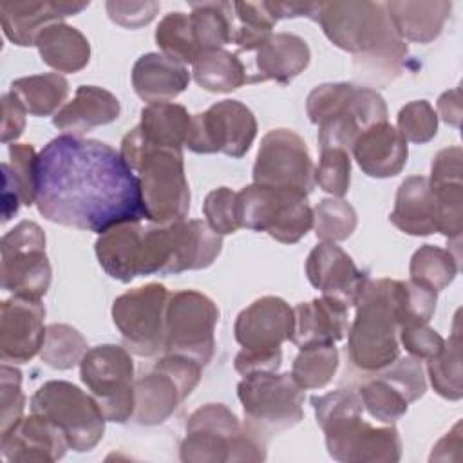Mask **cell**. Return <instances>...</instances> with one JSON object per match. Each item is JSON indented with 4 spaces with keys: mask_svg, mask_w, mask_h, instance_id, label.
I'll list each match as a JSON object with an SVG mask.
<instances>
[{
    "mask_svg": "<svg viewBox=\"0 0 463 463\" xmlns=\"http://www.w3.org/2000/svg\"><path fill=\"white\" fill-rule=\"evenodd\" d=\"M36 208L51 222L99 235L145 217L139 179L121 154L69 134L38 154Z\"/></svg>",
    "mask_w": 463,
    "mask_h": 463,
    "instance_id": "obj_1",
    "label": "cell"
},
{
    "mask_svg": "<svg viewBox=\"0 0 463 463\" xmlns=\"http://www.w3.org/2000/svg\"><path fill=\"white\" fill-rule=\"evenodd\" d=\"M315 22L329 42L354 54V74L371 85H385L402 71L407 43L398 36L385 4L320 2Z\"/></svg>",
    "mask_w": 463,
    "mask_h": 463,
    "instance_id": "obj_2",
    "label": "cell"
},
{
    "mask_svg": "<svg viewBox=\"0 0 463 463\" xmlns=\"http://www.w3.org/2000/svg\"><path fill=\"white\" fill-rule=\"evenodd\" d=\"M326 447L342 463H394L402 456L396 427H371L362 420V398L353 389H336L311 398Z\"/></svg>",
    "mask_w": 463,
    "mask_h": 463,
    "instance_id": "obj_3",
    "label": "cell"
},
{
    "mask_svg": "<svg viewBox=\"0 0 463 463\" xmlns=\"http://www.w3.org/2000/svg\"><path fill=\"white\" fill-rule=\"evenodd\" d=\"M119 154L139 179L145 219L161 226L184 221L190 210V188L183 152L146 146L130 130L121 141Z\"/></svg>",
    "mask_w": 463,
    "mask_h": 463,
    "instance_id": "obj_4",
    "label": "cell"
},
{
    "mask_svg": "<svg viewBox=\"0 0 463 463\" xmlns=\"http://www.w3.org/2000/svg\"><path fill=\"white\" fill-rule=\"evenodd\" d=\"M396 286L394 279H369L354 304L356 315L347 331V354L349 362L364 373H380L400 356Z\"/></svg>",
    "mask_w": 463,
    "mask_h": 463,
    "instance_id": "obj_5",
    "label": "cell"
},
{
    "mask_svg": "<svg viewBox=\"0 0 463 463\" xmlns=\"http://www.w3.org/2000/svg\"><path fill=\"white\" fill-rule=\"evenodd\" d=\"M306 110L311 123L318 125L320 148L351 150L364 130L387 121L383 98L371 87L351 83L315 87L306 99Z\"/></svg>",
    "mask_w": 463,
    "mask_h": 463,
    "instance_id": "obj_6",
    "label": "cell"
},
{
    "mask_svg": "<svg viewBox=\"0 0 463 463\" xmlns=\"http://www.w3.org/2000/svg\"><path fill=\"white\" fill-rule=\"evenodd\" d=\"M266 443L241 427L237 416L222 403L199 407L186 421V438L181 443L184 463L264 461Z\"/></svg>",
    "mask_w": 463,
    "mask_h": 463,
    "instance_id": "obj_7",
    "label": "cell"
},
{
    "mask_svg": "<svg viewBox=\"0 0 463 463\" xmlns=\"http://www.w3.org/2000/svg\"><path fill=\"white\" fill-rule=\"evenodd\" d=\"M222 248V235L204 221H177L145 228L141 275H168L208 268Z\"/></svg>",
    "mask_w": 463,
    "mask_h": 463,
    "instance_id": "obj_8",
    "label": "cell"
},
{
    "mask_svg": "<svg viewBox=\"0 0 463 463\" xmlns=\"http://www.w3.org/2000/svg\"><path fill=\"white\" fill-rule=\"evenodd\" d=\"M237 396L244 411V427L264 443L291 427L302 416L304 389L289 373L260 371L246 374L237 385Z\"/></svg>",
    "mask_w": 463,
    "mask_h": 463,
    "instance_id": "obj_9",
    "label": "cell"
},
{
    "mask_svg": "<svg viewBox=\"0 0 463 463\" xmlns=\"http://www.w3.org/2000/svg\"><path fill=\"white\" fill-rule=\"evenodd\" d=\"M241 228L266 232L282 244L298 242L313 228L307 195L291 188L248 184L237 192Z\"/></svg>",
    "mask_w": 463,
    "mask_h": 463,
    "instance_id": "obj_10",
    "label": "cell"
},
{
    "mask_svg": "<svg viewBox=\"0 0 463 463\" xmlns=\"http://www.w3.org/2000/svg\"><path fill=\"white\" fill-rule=\"evenodd\" d=\"M31 412L51 420L76 452L92 450L105 432L107 420L98 402L71 382L51 380L40 385L31 398Z\"/></svg>",
    "mask_w": 463,
    "mask_h": 463,
    "instance_id": "obj_11",
    "label": "cell"
},
{
    "mask_svg": "<svg viewBox=\"0 0 463 463\" xmlns=\"http://www.w3.org/2000/svg\"><path fill=\"white\" fill-rule=\"evenodd\" d=\"M80 376L107 421L132 420L134 362L127 347L103 344L89 349L80 362Z\"/></svg>",
    "mask_w": 463,
    "mask_h": 463,
    "instance_id": "obj_12",
    "label": "cell"
},
{
    "mask_svg": "<svg viewBox=\"0 0 463 463\" xmlns=\"http://www.w3.org/2000/svg\"><path fill=\"white\" fill-rule=\"evenodd\" d=\"M201 380V365L194 360L165 354L154 369L134 382V414L139 425H157L168 420L179 403L190 396Z\"/></svg>",
    "mask_w": 463,
    "mask_h": 463,
    "instance_id": "obj_13",
    "label": "cell"
},
{
    "mask_svg": "<svg viewBox=\"0 0 463 463\" xmlns=\"http://www.w3.org/2000/svg\"><path fill=\"white\" fill-rule=\"evenodd\" d=\"M219 309L212 298L183 289L168 298L165 318V354H179L206 365L215 347Z\"/></svg>",
    "mask_w": 463,
    "mask_h": 463,
    "instance_id": "obj_14",
    "label": "cell"
},
{
    "mask_svg": "<svg viewBox=\"0 0 463 463\" xmlns=\"http://www.w3.org/2000/svg\"><path fill=\"white\" fill-rule=\"evenodd\" d=\"M170 293L163 284H146L119 295L112 304V320L125 347L137 356L165 351V318Z\"/></svg>",
    "mask_w": 463,
    "mask_h": 463,
    "instance_id": "obj_15",
    "label": "cell"
},
{
    "mask_svg": "<svg viewBox=\"0 0 463 463\" xmlns=\"http://www.w3.org/2000/svg\"><path fill=\"white\" fill-rule=\"evenodd\" d=\"M2 288L14 295L42 298L51 286L45 233L33 221H22L0 242Z\"/></svg>",
    "mask_w": 463,
    "mask_h": 463,
    "instance_id": "obj_16",
    "label": "cell"
},
{
    "mask_svg": "<svg viewBox=\"0 0 463 463\" xmlns=\"http://www.w3.org/2000/svg\"><path fill=\"white\" fill-rule=\"evenodd\" d=\"M255 136L253 112L237 99H222L192 116L184 146L195 154L221 152L239 159L250 150Z\"/></svg>",
    "mask_w": 463,
    "mask_h": 463,
    "instance_id": "obj_17",
    "label": "cell"
},
{
    "mask_svg": "<svg viewBox=\"0 0 463 463\" xmlns=\"http://www.w3.org/2000/svg\"><path fill=\"white\" fill-rule=\"evenodd\" d=\"M253 183L291 188L307 195L315 184V165L304 139L288 128L269 130L257 152Z\"/></svg>",
    "mask_w": 463,
    "mask_h": 463,
    "instance_id": "obj_18",
    "label": "cell"
},
{
    "mask_svg": "<svg viewBox=\"0 0 463 463\" xmlns=\"http://www.w3.org/2000/svg\"><path fill=\"white\" fill-rule=\"evenodd\" d=\"M45 307L40 298L13 295L2 302L0 315V356L4 362L25 364L43 345L47 327Z\"/></svg>",
    "mask_w": 463,
    "mask_h": 463,
    "instance_id": "obj_19",
    "label": "cell"
},
{
    "mask_svg": "<svg viewBox=\"0 0 463 463\" xmlns=\"http://www.w3.org/2000/svg\"><path fill=\"white\" fill-rule=\"evenodd\" d=\"M295 313L279 297H260L244 307L235 320V340L248 351H275L291 340Z\"/></svg>",
    "mask_w": 463,
    "mask_h": 463,
    "instance_id": "obj_20",
    "label": "cell"
},
{
    "mask_svg": "<svg viewBox=\"0 0 463 463\" xmlns=\"http://www.w3.org/2000/svg\"><path fill=\"white\" fill-rule=\"evenodd\" d=\"M306 275L313 288L347 306L356 304L369 280L367 273L358 269L353 259L335 242H320L309 251Z\"/></svg>",
    "mask_w": 463,
    "mask_h": 463,
    "instance_id": "obj_21",
    "label": "cell"
},
{
    "mask_svg": "<svg viewBox=\"0 0 463 463\" xmlns=\"http://www.w3.org/2000/svg\"><path fill=\"white\" fill-rule=\"evenodd\" d=\"M463 152L459 146H449L434 156L429 186L438 203V232L456 242L463 230Z\"/></svg>",
    "mask_w": 463,
    "mask_h": 463,
    "instance_id": "obj_22",
    "label": "cell"
},
{
    "mask_svg": "<svg viewBox=\"0 0 463 463\" xmlns=\"http://www.w3.org/2000/svg\"><path fill=\"white\" fill-rule=\"evenodd\" d=\"M7 461H56L61 459L69 443L65 434L45 416L31 412L0 441Z\"/></svg>",
    "mask_w": 463,
    "mask_h": 463,
    "instance_id": "obj_23",
    "label": "cell"
},
{
    "mask_svg": "<svg viewBox=\"0 0 463 463\" xmlns=\"http://www.w3.org/2000/svg\"><path fill=\"white\" fill-rule=\"evenodd\" d=\"M349 306L335 297H320L293 307L295 326L291 342L302 349L309 345H327L342 340L349 331Z\"/></svg>",
    "mask_w": 463,
    "mask_h": 463,
    "instance_id": "obj_24",
    "label": "cell"
},
{
    "mask_svg": "<svg viewBox=\"0 0 463 463\" xmlns=\"http://www.w3.org/2000/svg\"><path fill=\"white\" fill-rule=\"evenodd\" d=\"M89 2H2L0 22L4 34L20 47L36 43L38 34L51 24L87 9Z\"/></svg>",
    "mask_w": 463,
    "mask_h": 463,
    "instance_id": "obj_25",
    "label": "cell"
},
{
    "mask_svg": "<svg viewBox=\"0 0 463 463\" xmlns=\"http://www.w3.org/2000/svg\"><path fill=\"white\" fill-rule=\"evenodd\" d=\"M358 166L369 177L383 179L402 172L407 163V141L387 121L364 130L351 148Z\"/></svg>",
    "mask_w": 463,
    "mask_h": 463,
    "instance_id": "obj_26",
    "label": "cell"
},
{
    "mask_svg": "<svg viewBox=\"0 0 463 463\" xmlns=\"http://www.w3.org/2000/svg\"><path fill=\"white\" fill-rule=\"evenodd\" d=\"M143 233L145 228L139 222H123L98 237L96 257L109 277L130 282L141 275Z\"/></svg>",
    "mask_w": 463,
    "mask_h": 463,
    "instance_id": "obj_27",
    "label": "cell"
},
{
    "mask_svg": "<svg viewBox=\"0 0 463 463\" xmlns=\"http://www.w3.org/2000/svg\"><path fill=\"white\" fill-rule=\"evenodd\" d=\"M119 110V101L112 92L94 85H81L76 89L72 101L52 116V125L69 136H81L94 127L112 123L118 119Z\"/></svg>",
    "mask_w": 463,
    "mask_h": 463,
    "instance_id": "obj_28",
    "label": "cell"
},
{
    "mask_svg": "<svg viewBox=\"0 0 463 463\" xmlns=\"http://www.w3.org/2000/svg\"><path fill=\"white\" fill-rule=\"evenodd\" d=\"M188 69L159 52L139 56L132 67V87L148 105L170 103L188 87Z\"/></svg>",
    "mask_w": 463,
    "mask_h": 463,
    "instance_id": "obj_29",
    "label": "cell"
},
{
    "mask_svg": "<svg viewBox=\"0 0 463 463\" xmlns=\"http://www.w3.org/2000/svg\"><path fill=\"white\" fill-rule=\"evenodd\" d=\"M389 219L407 235L438 232V203L427 177L411 175L400 184Z\"/></svg>",
    "mask_w": 463,
    "mask_h": 463,
    "instance_id": "obj_30",
    "label": "cell"
},
{
    "mask_svg": "<svg viewBox=\"0 0 463 463\" xmlns=\"http://www.w3.org/2000/svg\"><path fill=\"white\" fill-rule=\"evenodd\" d=\"M311 52L304 38L291 33H273L259 49L255 65L259 74L253 81L275 80L289 83L309 63Z\"/></svg>",
    "mask_w": 463,
    "mask_h": 463,
    "instance_id": "obj_31",
    "label": "cell"
},
{
    "mask_svg": "<svg viewBox=\"0 0 463 463\" xmlns=\"http://www.w3.org/2000/svg\"><path fill=\"white\" fill-rule=\"evenodd\" d=\"M385 9L398 36L403 42L411 40L418 43H429L441 34L452 4L447 0L387 2Z\"/></svg>",
    "mask_w": 463,
    "mask_h": 463,
    "instance_id": "obj_32",
    "label": "cell"
},
{
    "mask_svg": "<svg viewBox=\"0 0 463 463\" xmlns=\"http://www.w3.org/2000/svg\"><path fill=\"white\" fill-rule=\"evenodd\" d=\"M192 116L177 103H150L141 110V121L132 130L146 146L177 148L186 143Z\"/></svg>",
    "mask_w": 463,
    "mask_h": 463,
    "instance_id": "obj_33",
    "label": "cell"
},
{
    "mask_svg": "<svg viewBox=\"0 0 463 463\" xmlns=\"http://www.w3.org/2000/svg\"><path fill=\"white\" fill-rule=\"evenodd\" d=\"M34 45L42 61L58 72H78L90 58V45L85 34L63 22L47 25Z\"/></svg>",
    "mask_w": 463,
    "mask_h": 463,
    "instance_id": "obj_34",
    "label": "cell"
},
{
    "mask_svg": "<svg viewBox=\"0 0 463 463\" xmlns=\"http://www.w3.org/2000/svg\"><path fill=\"white\" fill-rule=\"evenodd\" d=\"M190 24L199 54L204 51L222 49L233 38L235 16L230 2H197L190 4Z\"/></svg>",
    "mask_w": 463,
    "mask_h": 463,
    "instance_id": "obj_35",
    "label": "cell"
},
{
    "mask_svg": "<svg viewBox=\"0 0 463 463\" xmlns=\"http://www.w3.org/2000/svg\"><path fill=\"white\" fill-rule=\"evenodd\" d=\"M194 80L210 92H232L250 83L244 63L233 52L224 49L204 51L194 60Z\"/></svg>",
    "mask_w": 463,
    "mask_h": 463,
    "instance_id": "obj_36",
    "label": "cell"
},
{
    "mask_svg": "<svg viewBox=\"0 0 463 463\" xmlns=\"http://www.w3.org/2000/svg\"><path fill=\"white\" fill-rule=\"evenodd\" d=\"M14 94L31 116H51L69 94L67 80L58 72L18 78L11 83Z\"/></svg>",
    "mask_w": 463,
    "mask_h": 463,
    "instance_id": "obj_37",
    "label": "cell"
},
{
    "mask_svg": "<svg viewBox=\"0 0 463 463\" xmlns=\"http://www.w3.org/2000/svg\"><path fill=\"white\" fill-rule=\"evenodd\" d=\"M459 259L449 250L425 244L414 251L409 266L412 282L425 286L436 293L445 289L458 275Z\"/></svg>",
    "mask_w": 463,
    "mask_h": 463,
    "instance_id": "obj_38",
    "label": "cell"
},
{
    "mask_svg": "<svg viewBox=\"0 0 463 463\" xmlns=\"http://www.w3.org/2000/svg\"><path fill=\"white\" fill-rule=\"evenodd\" d=\"M338 369V351L335 344L302 347L297 354L291 376L300 389H322L326 387Z\"/></svg>",
    "mask_w": 463,
    "mask_h": 463,
    "instance_id": "obj_39",
    "label": "cell"
},
{
    "mask_svg": "<svg viewBox=\"0 0 463 463\" xmlns=\"http://www.w3.org/2000/svg\"><path fill=\"white\" fill-rule=\"evenodd\" d=\"M461 342L458 331V320L450 338L445 342L439 354L429 358L427 371L434 391L447 400H459L463 396L461 389Z\"/></svg>",
    "mask_w": 463,
    "mask_h": 463,
    "instance_id": "obj_40",
    "label": "cell"
},
{
    "mask_svg": "<svg viewBox=\"0 0 463 463\" xmlns=\"http://www.w3.org/2000/svg\"><path fill=\"white\" fill-rule=\"evenodd\" d=\"M87 351V340L78 329L67 324H51L47 326L40 356L49 367L65 371L80 364Z\"/></svg>",
    "mask_w": 463,
    "mask_h": 463,
    "instance_id": "obj_41",
    "label": "cell"
},
{
    "mask_svg": "<svg viewBox=\"0 0 463 463\" xmlns=\"http://www.w3.org/2000/svg\"><path fill=\"white\" fill-rule=\"evenodd\" d=\"M156 43L159 45L161 54L181 65L194 63V60L199 56L190 16L181 11L168 13L159 22L156 29Z\"/></svg>",
    "mask_w": 463,
    "mask_h": 463,
    "instance_id": "obj_42",
    "label": "cell"
},
{
    "mask_svg": "<svg viewBox=\"0 0 463 463\" xmlns=\"http://www.w3.org/2000/svg\"><path fill=\"white\" fill-rule=\"evenodd\" d=\"M313 228L322 242H340L356 228V212L342 197L320 201L313 210Z\"/></svg>",
    "mask_w": 463,
    "mask_h": 463,
    "instance_id": "obj_43",
    "label": "cell"
},
{
    "mask_svg": "<svg viewBox=\"0 0 463 463\" xmlns=\"http://www.w3.org/2000/svg\"><path fill=\"white\" fill-rule=\"evenodd\" d=\"M438 293L412 280H398L396 286V315L402 327L423 326L436 309Z\"/></svg>",
    "mask_w": 463,
    "mask_h": 463,
    "instance_id": "obj_44",
    "label": "cell"
},
{
    "mask_svg": "<svg viewBox=\"0 0 463 463\" xmlns=\"http://www.w3.org/2000/svg\"><path fill=\"white\" fill-rule=\"evenodd\" d=\"M358 394L367 412L383 423H394L407 412L409 407L405 398L380 376L365 382Z\"/></svg>",
    "mask_w": 463,
    "mask_h": 463,
    "instance_id": "obj_45",
    "label": "cell"
},
{
    "mask_svg": "<svg viewBox=\"0 0 463 463\" xmlns=\"http://www.w3.org/2000/svg\"><path fill=\"white\" fill-rule=\"evenodd\" d=\"M18 188L20 201L25 206L36 203L38 192V154L29 143L9 145V163H4Z\"/></svg>",
    "mask_w": 463,
    "mask_h": 463,
    "instance_id": "obj_46",
    "label": "cell"
},
{
    "mask_svg": "<svg viewBox=\"0 0 463 463\" xmlns=\"http://www.w3.org/2000/svg\"><path fill=\"white\" fill-rule=\"evenodd\" d=\"M315 183L333 197H344L351 184V159L345 148H320Z\"/></svg>",
    "mask_w": 463,
    "mask_h": 463,
    "instance_id": "obj_47",
    "label": "cell"
},
{
    "mask_svg": "<svg viewBox=\"0 0 463 463\" xmlns=\"http://www.w3.org/2000/svg\"><path fill=\"white\" fill-rule=\"evenodd\" d=\"M398 132L405 141L423 145L438 132V114L425 99H416L398 112Z\"/></svg>",
    "mask_w": 463,
    "mask_h": 463,
    "instance_id": "obj_48",
    "label": "cell"
},
{
    "mask_svg": "<svg viewBox=\"0 0 463 463\" xmlns=\"http://www.w3.org/2000/svg\"><path fill=\"white\" fill-rule=\"evenodd\" d=\"M22 373L7 364L0 367V434L2 439L22 421L24 412Z\"/></svg>",
    "mask_w": 463,
    "mask_h": 463,
    "instance_id": "obj_49",
    "label": "cell"
},
{
    "mask_svg": "<svg viewBox=\"0 0 463 463\" xmlns=\"http://www.w3.org/2000/svg\"><path fill=\"white\" fill-rule=\"evenodd\" d=\"M203 213L206 217V224L219 235L235 233L241 228L237 192L226 186L215 188L206 195L203 203Z\"/></svg>",
    "mask_w": 463,
    "mask_h": 463,
    "instance_id": "obj_50",
    "label": "cell"
},
{
    "mask_svg": "<svg viewBox=\"0 0 463 463\" xmlns=\"http://www.w3.org/2000/svg\"><path fill=\"white\" fill-rule=\"evenodd\" d=\"M376 376H380L387 383H391L405 398L407 403L416 402L427 391L421 364L414 356L396 358L389 367L376 373Z\"/></svg>",
    "mask_w": 463,
    "mask_h": 463,
    "instance_id": "obj_51",
    "label": "cell"
},
{
    "mask_svg": "<svg viewBox=\"0 0 463 463\" xmlns=\"http://www.w3.org/2000/svg\"><path fill=\"white\" fill-rule=\"evenodd\" d=\"M398 336H400V342L405 347V351L418 360H421V358L429 360V358L439 354L445 345L443 336L438 331H434L432 327H429L427 324L402 327Z\"/></svg>",
    "mask_w": 463,
    "mask_h": 463,
    "instance_id": "obj_52",
    "label": "cell"
},
{
    "mask_svg": "<svg viewBox=\"0 0 463 463\" xmlns=\"http://www.w3.org/2000/svg\"><path fill=\"white\" fill-rule=\"evenodd\" d=\"M110 20L127 29H137L150 24L159 11L157 2H119L110 0L105 4Z\"/></svg>",
    "mask_w": 463,
    "mask_h": 463,
    "instance_id": "obj_53",
    "label": "cell"
},
{
    "mask_svg": "<svg viewBox=\"0 0 463 463\" xmlns=\"http://www.w3.org/2000/svg\"><path fill=\"white\" fill-rule=\"evenodd\" d=\"M25 107L20 103V99L7 92L2 96V143H14L25 128Z\"/></svg>",
    "mask_w": 463,
    "mask_h": 463,
    "instance_id": "obj_54",
    "label": "cell"
},
{
    "mask_svg": "<svg viewBox=\"0 0 463 463\" xmlns=\"http://www.w3.org/2000/svg\"><path fill=\"white\" fill-rule=\"evenodd\" d=\"M282 364V351H248L241 349V353L235 356V371L242 376L260 371H277Z\"/></svg>",
    "mask_w": 463,
    "mask_h": 463,
    "instance_id": "obj_55",
    "label": "cell"
},
{
    "mask_svg": "<svg viewBox=\"0 0 463 463\" xmlns=\"http://www.w3.org/2000/svg\"><path fill=\"white\" fill-rule=\"evenodd\" d=\"M438 112L447 125L459 127L461 121V89L447 90L438 99Z\"/></svg>",
    "mask_w": 463,
    "mask_h": 463,
    "instance_id": "obj_56",
    "label": "cell"
},
{
    "mask_svg": "<svg viewBox=\"0 0 463 463\" xmlns=\"http://www.w3.org/2000/svg\"><path fill=\"white\" fill-rule=\"evenodd\" d=\"M449 449L459 452L461 449V423H456L454 429L450 432H447L439 441L438 445L434 447L432 454H430V461H447V452Z\"/></svg>",
    "mask_w": 463,
    "mask_h": 463,
    "instance_id": "obj_57",
    "label": "cell"
}]
</instances>
